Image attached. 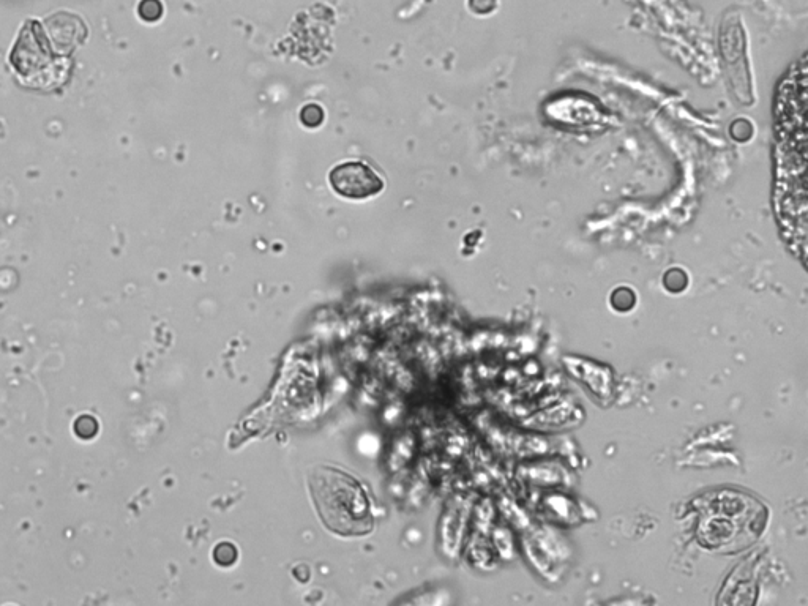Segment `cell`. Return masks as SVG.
<instances>
[{"label": "cell", "mask_w": 808, "mask_h": 606, "mask_svg": "<svg viewBox=\"0 0 808 606\" xmlns=\"http://www.w3.org/2000/svg\"><path fill=\"white\" fill-rule=\"evenodd\" d=\"M777 212L785 228L786 239L797 242L805 251V220H807V185L805 171L807 160L797 155H807V67L802 60L794 68L780 89L777 108Z\"/></svg>", "instance_id": "obj_1"}, {"label": "cell", "mask_w": 808, "mask_h": 606, "mask_svg": "<svg viewBox=\"0 0 808 606\" xmlns=\"http://www.w3.org/2000/svg\"><path fill=\"white\" fill-rule=\"evenodd\" d=\"M311 496L319 517L330 531L362 535L373 529V504L362 483L333 466L311 471Z\"/></svg>", "instance_id": "obj_2"}, {"label": "cell", "mask_w": 808, "mask_h": 606, "mask_svg": "<svg viewBox=\"0 0 808 606\" xmlns=\"http://www.w3.org/2000/svg\"><path fill=\"white\" fill-rule=\"evenodd\" d=\"M760 504L742 494L723 491L703 504L700 537L709 547H744L760 534Z\"/></svg>", "instance_id": "obj_3"}, {"label": "cell", "mask_w": 808, "mask_h": 606, "mask_svg": "<svg viewBox=\"0 0 808 606\" xmlns=\"http://www.w3.org/2000/svg\"><path fill=\"white\" fill-rule=\"evenodd\" d=\"M330 187L337 195L348 199H367L381 193V177L360 161H348L335 166L329 174Z\"/></svg>", "instance_id": "obj_4"}, {"label": "cell", "mask_w": 808, "mask_h": 606, "mask_svg": "<svg viewBox=\"0 0 808 606\" xmlns=\"http://www.w3.org/2000/svg\"><path fill=\"white\" fill-rule=\"evenodd\" d=\"M46 29L49 40H53L54 48L62 56L73 53V49L83 42L87 34L83 21L70 13H57L46 19Z\"/></svg>", "instance_id": "obj_5"}, {"label": "cell", "mask_w": 808, "mask_h": 606, "mask_svg": "<svg viewBox=\"0 0 808 606\" xmlns=\"http://www.w3.org/2000/svg\"><path fill=\"white\" fill-rule=\"evenodd\" d=\"M139 15L143 16L147 21H154V19L160 18V2H158V0H144L143 4L139 5Z\"/></svg>", "instance_id": "obj_6"}]
</instances>
